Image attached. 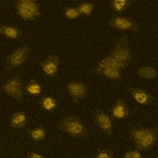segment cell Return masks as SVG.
I'll use <instances>...</instances> for the list:
<instances>
[{
	"label": "cell",
	"mask_w": 158,
	"mask_h": 158,
	"mask_svg": "<svg viewBox=\"0 0 158 158\" xmlns=\"http://www.w3.org/2000/svg\"><path fill=\"white\" fill-rule=\"evenodd\" d=\"M123 158H143V156L139 149H129L125 153Z\"/></svg>",
	"instance_id": "cell-24"
},
{
	"label": "cell",
	"mask_w": 158,
	"mask_h": 158,
	"mask_svg": "<svg viewBox=\"0 0 158 158\" xmlns=\"http://www.w3.org/2000/svg\"><path fill=\"white\" fill-rule=\"evenodd\" d=\"M40 106L46 112H53L57 107V100L51 96H44L40 99Z\"/></svg>",
	"instance_id": "cell-17"
},
{
	"label": "cell",
	"mask_w": 158,
	"mask_h": 158,
	"mask_svg": "<svg viewBox=\"0 0 158 158\" xmlns=\"http://www.w3.org/2000/svg\"><path fill=\"white\" fill-rule=\"evenodd\" d=\"M27 123V116L23 112L15 113L11 116L10 126L12 128H22Z\"/></svg>",
	"instance_id": "cell-15"
},
{
	"label": "cell",
	"mask_w": 158,
	"mask_h": 158,
	"mask_svg": "<svg viewBox=\"0 0 158 158\" xmlns=\"http://www.w3.org/2000/svg\"><path fill=\"white\" fill-rule=\"evenodd\" d=\"M77 8L78 10L80 15L90 16L94 10V4L90 2H83Z\"/></svg>",
	"instance_id": "cell-21"
},
{
	"label": "cell",
	"mask_w": 158,
	"mask_h": 158,
	"mask_svg": "<svg viewBox=\"0 0 158 158\" xmlns=\"http://www.w3.org/2000/svg\"><path fill=\"white\" fill-rule=\"evenodd\" d=\"M28 134L31 137V139L35 141H44L46 139V135H47L45 128H43L41 127H34V128L30 129Z\"/></svg>",
	"instance_id": "cell-20"
},
{
	"label": "cell",
	"mask_w": 158,
	"mask_h": 158,
	"mask_svg": "<svg viewBox=\"0 0 158 158\" xmlns=\"http://www.w3.org/2000/svg\"><path fill=\"white\" fill-rule=\"evenodd\" d=\"M94 121L98 127L107 135L113 134V123L111 117L103 110L97 111L94 116Z\"/></svg>",
	"instance_id": "cell-9"
},
{
	"label": "cell",
	"mask_w": 158,
	"mask_h": 158,
	"mask_svg": "<svg viewBox=\"0 0 158 158\" xmlns=\"http://www.w3.org/2000/svg\"><path fill=\"white\" fill-rule=\"evenodd\" d=\"M60 65V58L56 55H50L44 59L43 62L40 63V68L42 72L47 77H55L59 71Z\"/></svg>",
	"instance_id": "cell-10"
},
{
	"label": "cell",
	"mask_w": 158,
	"mask_h": 158,
	"mask_svg": "<svg viewBox=\"0 0 158 158\" xmlns=\"http://www.w3.org/2000/svg\"><path fill=\"white\" fill-rule=\"evenodd\" d=\"M111 115L114 119H125L129 116V109L127 102L119 99L112 107Z\"/></svg>",
	"instance_id": "cell-12"
},
{
	"label": "cell",
	"mask_w": 158,
	"mask_h": 158,
	"mask_svg": "<svg viewBox=\"0 0 158 158\" xmlns=\"http://www.w3.org/2000/svg\"><path fill=\"white\" fill-rule=\"evenodd\" d=\"M31 49L27 46H23L14 50L6 59V64L9 69L17 68L22 65L24 62L27 60L30 56Z\"/></svg>",
	"instance_id": "cell-8"
},
{
	"label": "cell",
	"mask_w": 158,
	"mask_h": 158,
	"mask_svg": "<svg viewBox=\"0 0 158 158\" xmlns=\"http://www.w3.org/2000/svg\"><path fill=\"white\" fill-rule=\"evenodd\" d=\"M109 26L112 28L122 31L137 32L138 25L130 18L121 15H112L109 19Z\"/></svg>",
	"instance_id": "cell-7"
},
{
	"label": "cell",
	"mask_w": 158,
	"mask_h": 158,
	"mask_svg": "<svg viewBox=\"0 0 158 158\" xmlns=\"http://www.w3.org/2000/svg\"><path fill=\"white\" fill-rule=\"evenodd\" d=\"M96 72L106 78L118 81L122 78V69L111 56L101 59L96 67Z\"/></svg>",
	"instance_id": "cell-4"
},
{
	"label": "cell",
	"mask_w": 158,
	"mask_h": 158,
	"mask_svg": "<svg viewBox=\"0 0 158 158\" xmlns=\"http://www.w3.org/2000/svg\"><path fill=\"white\" fill-rule=\"evenodd\" d=\"M3 90L9 97L18 101H22L24 97V88L21 80L19 77L8 79L3 85Z\"/></svg>",
	"instance_id": "cell-6"
},
{
	"label": "cell",
	"mask_w": 158,
	"mask_h": 158,
	"mask_svg": "<svg viewBox=\"0 0 158 158\" xmlns=\"http://www.w3.org/2000/svg\"><path fill=\"white\" fill-rule=\"evenodd\" d=\"M131 95L134 100L141 106H148L151 103L152 100V97L148 91L137 88L132 90Z\"/></svg>",
	"instance_id": "cell-13"
},
{
	"label": "cell",
	"mask_w": 158,
	"mask_h": 158,
	"mask_svg": "<svg viewBox=\"0 0 158 158\" xmlns=\"http://www.w3.org/2000/svg\"><path fill=\"white\" fill-rule=\"evenodd\" d=\"M0 34L11 40H19L22 37V31L17 27L3 25L0 27Z\"/></svg>",
	"instance_id": "cell-14"
},
{
	"label": "cell",
	"mask_w": 158,
	"mask_h": 158,
	"mask_svg": "<svg viewBox=\"0 0 158 158\" xmlns=\"http://www.w3.org/2000/svg\"><path fill=\"white\" fill-rule=\"evenodd\" d=\"M110 5H111V8L113 9V11L117 15H120L125 11H127V9L129 7L130 1L128 0H112L110 2Z\"/></svg>",
	"instance_id": "cell-16"
},
{
	"label": "cell",
	"mask_w": 158,
	"mask_h": 158,
	"mask_svg": "<svg viewBox=\"0 0 158 158\" xmlns=\"http://www.w3.org/2000/svg\"><path fill=\"white\" fill-rule=\"evenodd\" d=\"M66 90L69 95L76 100L84 98L88 94L87 86L84 83L79 81H72L69 83L66 87Z\"/></svg>",
	"instance_id": "cell-11"
},
{
	"label": "cell",
	"mask_w": 158,
	"mask_h": 158,
	"mask_svg": "<svg viewBox=\"0 0 158 158\" xmlns=\"http://www.w3.org/2000/svg\"><path fill=\"white\" fill-rule=\"evenodd\" d=\"M27 158H44L40 154L36 152H32L29 154L28 156H27Z\"/></svg>",
	"instance_id": "cell-25"
},
{
	"label": "cell",
	"mask_w": 158,
	"mask_h": 158,
	"mask_svg": "<svg viewBox=\"0 0 158 158\" xmlns=\"http://www.w3.org/2000/svg\"><path fill=\"white\" fill-rule=\"evenodd\" d=\"M27 93L33 97H38L42 93V86L37 81L32 80L26 86Z\"/></svg>",
	"instance_id": "cell-18"
},
{
	"label": "cell",
	"mask_w": 158,
	"mask_h": 158,
	"mask_svg": "<svg viewBox=\"0 0 158 158\" xmlns=\"http://www.w3.org/2000/svg\"><path fill=\"white\" fill-rule=\"evenodd\" d=\"M15 9L18 16L23 20L32 21L40 16V7L34 0H19L16 2Z\"/></svg>",
	"instance_id": "cell-5"
},
{
	"label": "cell",
	"mask_w": 158,
	"mask_h": 158,
	"mask_svg": "<svg viewBox=\"0 0 158 158\" xmlns=\"http://www.w3.org/2000/svg\"><path fill=\"white\" fill-rule=\"evenodd\" d=\"M109 56L118 63L121 69L129 65L133 59V54L127 36L123 35L115 41Z\"/></svg>",
	"instance_id": "cell-2"
},
{
	"label": "cell",
	"mask_w": 158,
	"mask_h": 158,
	"mask_svg": "<svg viewBox=\"0 0 158 158\" xmlns=\"http://www.w3.org/2000/svg\"><path fill=\"white\" fill-rule=\"evenodd\" d=\"M58 128L73 138H82L87 134L86 126L81 119L74 116H68L60 119Z\"/></svg>",
	"instance_id": "cell-3"
},
{
	"label": "cell",
	"mask_w": 158,
	"mask_h": 158,
	"mask_svg": "<svg viewBox=\"0 0 158 158\" xmlns=\"http://www.w3.org/2000/svg\"><path fill=\"white\" fill-rule=\"evenodd\" d=\"M95 158H115V155L111 148H102L97 153Z\"/></svg>",
	"instance_id": "cell-23"
},
{
	"label": "cell",
	"mask_w": 158,
	"mask_h": 158,
	"mask_svg": "<svg viewBox=\"0 0 158 158\" xmlns=\"http://www.w3.org/2000/svg\"><path fill=\"white\" fill-rule=\"evenodd\" d=\"M64 15L69 20H74L80 16V13L77 7H68L64 10Z\"/></svg>",
	"instance_id": "cell-22"
},
{
	"label": "cell",
	"mask_w": 158,
	"mask_h": 158,
	"mask_svg": "<svg viewBox=\"0 0 158 158\" xmlns=\"http://www.w3.org/2000/svg\"><path fill=\"white\" fill-rule=\"evenodd\" d=\"M138 75L145 79H155L157 77V70L150 66H143L138 69Z\"/></svg>",
	"instance_id": "cell-19"
},
{
	"label": "cell",
	"mask_w": 158,
	"mask_h": 158,
	"mask_svg": "<svg viewBox=\"0 0 158 158\" xmlns=\"http://www.w3.org/2000/svg\"><path fill=\"white\" fill-rule=\"evenodd\" d=\"M130 139L138 149L148 150L157 143V128L135 127L130 131Z\"/></svg>",
	"instance_id": "cell-1"
}]
</instances>
